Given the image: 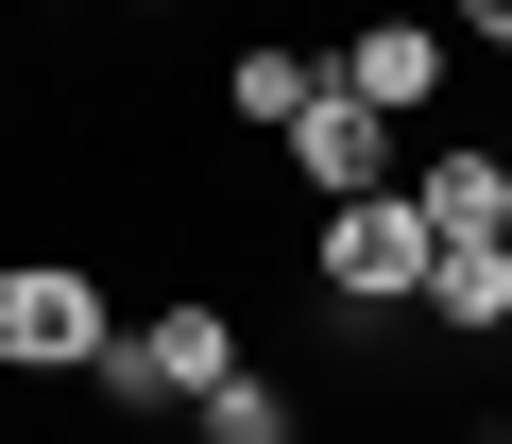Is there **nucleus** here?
<instances>
[{"mask_svg": "<svg viewBox=\"0 0 512 444\" xmlns=\"http://www.w3.org/2000/svg\"><path fill=\"white\" fill-rule=\"evenodd\" d=\"M86 376H103L120 410H205V393L239 376V325H222L205 291H171V308H154V325H120V342H103Z\"/></svg>", "mask_w": 512, "mask_h": 444, "instance_id": "f257e3e1", "label": "nucleus"}, {"mask_svg": "<svg viewBox=\"0 0 512 444\" xmlns=\"http://www.w3.org/2000/svg\"><path fill=\"white\" fill-rule=\"evenodd\" d=\"M308 274H325L342 308H410V291H427V205H410V188H359V205H325Z\"/></svg>", "mask_w": 512, "mask_h": 444, "instance_id": "f03ea898", "label": "nucleus"}, {"mask_svg": "<svg viewBox=\"0 0 512 444\" xmlns=\"http://www.w3.org/2000/svg\"><path fill=\"white\" fill-rule=\"evenodd\" d=\"M120 325H103V291L69 274V257H18L0 274V376H86Z\"/></svg>", "mask_w": 512, "mask_h": 444, "instance_id": "7ed1b4c3", "label": "nucleus"}, {"mask_svg": "<svg viewBox=\"0 0 512 444\" xmlns=\"http://www.w3.org/2000/svg\"><path fill=\"white\" fill-rule=\"evenodd\" d=\"M325 86H342V103H376V120H427V103H444V35H427V18H359Z\"/></svg>", "mask_w": 512, "mask_h": 444, "instance_id": "20e7f679", "label": "nucleus"}, {"mask_svg": "<svg viewBox=\"0 0 512 444\" xmlns=\"http://www.w3.org/2000/svg\"><path fill=\"white\" fill-rule=\"evenodd\" d=\"M274 154H291V171H308L325 205H359V188H393V120H376V103H342V86H325V103H308V120H291Z\"/></svg>", "mask_w": 512, "mask_h": 444, "instance_id": "39448f33", "label": "nucleus"}, {"mask_svg": "<svg viewBox=\"0 0 512 444\" xmlns=\"http://www.w3.org/2000/svg\"><path fill=\"white\" fill-rule=\"evenodd\" d=\"M427 325H461V342H495L512 325V240H427V291H410Z\"/></svg>", "mask_w": 512, "mask_h": 444, "instance_id": "423d86ee", "label": "nucleus"}, {"mask_svg": "<svg viewBox=\"0 0 512 444\" xmlns=\"http://www.w3.org/2000/svg\"><path fill=\"white\" fill-rule=\"evenodd\" d=\"M427 240H512V154H427Z\"/></svg>", "mask_w": 512, "mask_h": 444, "instance_id": "0eeeda50", "label": "nucleus"}, {"mask_svg": "<svg viewBox=\"0 0 512 444\" xmlns=\"http://www.w3.org/2000/svg\"><path fill=\"white\" fill-rule=\"evenodd\" d=\"M222 103H239V120H256V137H291V120H308V103H325V52H291V35H256V52H239V69H222Z\"/></svg>", "mask_w": 512, "mask_h": 444, "instance_id": "6e6552de", "label": "nucleus"}, {"mask_svg": "<svg viewBox=\"0 0 512 444\" xmlns=\"http://www.w3.org/2000/svg\"><path fill=\"white\" fill-rule=\"evenodd\" d=\"M188 427H205V444H291V393H274V376L239 359V376H222V393H205Z\"/></svg>", "mask_w": 512, "mask_h": 444, "instance_id": "1a4fd4ad", "label": "nucleus"}, {"mask_svg": "<svg viewBox=\"0 0 512 444\" xmlns=\"http://www.w3.org/2000/svg\"><path fill=\"white\" fill-rule=\"evenodd\" d=\"M461 35H495V52H512V0H461Z\"/></svg>", "mask_w": 512, "mask_h": 444, "instance_id": "9d476101", "label": "nucleus"}, {"mask_svg": "<svg viewBox=\"0 0 512 444\" xmlns=\"http://www.w3.org/2000/svg\"><path fill=\"white\" fill-rule=\"evenodd\" d=\"M137 18H154V0H137Z\"/></svg>", "mask_w": 512, "mask_h": 444, "instance_id": "9b49d317", "label": "nucleus"}]
</instances>
